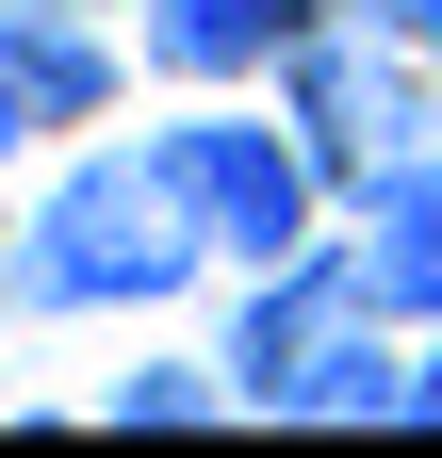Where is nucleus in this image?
Returning a JSON list of instances; mask_svg holds the SVG:
<instances>
[{
	"label": "nucleus",
	"mask_w": 442,
	"mask_h": 458,
	"mask_svg": "<svg viewBox=\"0 0 442 458\" xmlns=\"http://www.w3.org/2000/svg\"><path fill=\"white\" fill-rule=\"evenodd\" d=\"M344 17H377L394 49H442V0H344Z\"/></svg>",
	"instance_id": "10"
},
{
	"label": "nucleus",
	"mask_w": 442,
	"mask_h": 458,
	"mask_svg": "<svg viewBox=\"0 0 442 458\" xmlns=\"http://www.w3.org/2000/svg\"><path fill=\"white\" fill-rule=\"evenodd\" d=\"M410 66H426V49H394L377 17H311V33L279 49V114H295V148H311L344 197L426 131V82H410Z\"/></svg>",
	"instance_id": "3"
},
{
	"label": "nucleus",
	"mask_w": 442,
	"mask_h": 458,
	"mask_svg": "<svg viewBox=\"0 0 442 458\" xmlns=\"http://www.w3.org/2000/svg\"><path fill=\"white\" fill-rule=\"evenodd\" d=\"M344 278L377 327H442V114L361 181V229H344Z\"/></svg>",
	"instance_id": "4"
},
{
	"label": "nucleus",
	"mask_w": 442,
	"mask_h": 458,
	"mask_svg": "<svg viewBox=\"0 0 442 458\" xmlns=\"http://www.w3.org/2000/svg\"><path fill=\"white\" fill-rule=\"evenodd\" d=\"M0 82L33 98V131H82V114H115V49L66 0H0Z\"/></svg>",
	"instance_id": "7"
},
{
	"label": "nucleus",
	"mask_w": 442,
	"mask_h": 458,
	"mask_svg": "<svg viewBox=\"0 0 442 458\" xmlns=\"http://www.w3.org/2000/svg\"><path fill=\"white\" fill-rule=\"evenodd\" d=\"M17 148H33V98H17V82H0V181H17Z\"/></svg>",
	"instance_id": "12"
},
{
	"label": "nucleus",
	"mask_w": 442,
	"mask_h": 458,
	"mask_svg": "<svg viewBox=\"0 0 442 458\" xmlns=\"http://www.w3.org/2000/svg\"><path fill=\"white\" fill-rule=\"evenodd\" d=\"M213 410H230V377H197V360H148L115 393V426H213Z\"/></svg>",
	"instance_id": "9"
},
{
	"label": "nucleus",
	"mask_w": 442,
	"mask_h": 458,
	"mask_svg": "<svg viewBox=\"0 0 442 458\" xmlns=\"http://www.w3.org/2000/svg\"><path fill=\"white\" fill-rule=\"evenodd\" d=\"M394 410H410V344L377 327V311H344V327H327V360L279 393V426H394Z\"/></svg>",
	"instance_id": "8"
},
{
	"label": "nucleus",
	"mask_w": 442,
	"mask_h": 458,
	"mask_svg": "<svg viewBox=\"0 0 442 458\" xmlns=\"http://www.w3.org/2000/svg\"><path fill=\"white\" fill-rule=\"evenodd\" d=\"M327 17V0H148L132 17V49L164 82H279V49Z\"/></svg>",
	"instance_id": "6"
},
{
	"label": "nucleus",
	"mask_w": 442,
	"mask_h": 458,
	"mask_svg": "<svg viewBox=\"0 0 442 458\" xmlns=\"http://www.w3.org/2000/svg\"><path fill=\"white\" fill-rule=\"evenodd\" d=\"M148 164L181 181V213H197V246H213V262H295L311 229H327V164L295 148V114H246L230 82H213L197 114H164Z\"/></svg>",
	"instance_id": "2"
},
{
	"label": "nucleus",
	"mask_w": 442,
	"mask_h": 458,
	"mask_svg": "<svg viewBox=\"0 0 442 458\" xmlns=\"http://www.w3.org/2000/svg\"><path fill=\"white\" fill-rule=\"evenodd\" d=\"M394 426H442V327L410 344V410H394Z\"/></svg>",
	"instance_id": "11"
},
{
	"label": "nucleus",
	"mask_w": 442,
	"mask_h": 458,
	"mask_svg": "<svg viewBox=\"0 0 442 458\" xmlns=\"http://www.w3.org/2000/svg\"><path fill=\"white\" fill-rule=\"evenodd\" d=\"M344 311H361V278H344V246L311 229V246L262 262V295L230 311V393H246V410H279V393L327 360V327H344Z\"/></svg>",
	"instance_id": "5"
},
{
	"label": "nucleus",
	"mask_w": 442,
	"mask_h": 458,
	"mask_svg": "<svg viewBox=\"0 0 442 458\" xmlns=\"http://www.w3.org/2000/svg\"><path fill=\"white\" fill-rule=\"evenodd\" d=\"M197 262L213 246L148 148H82L17 213V311H164V295H197Z\"/></svg>",
	"instance_id": "1"
},
{
	"label": "nucleus",
	"mask_w": 442,
	"mask_h": 458,
	"mask_svg": "<svg viewBox=\"0 0 442 458\" xmlns=\"http://www.w3.org/2000/svg\"><path fill=\"white\" fill-rule=\"evenodd\" d=\"M0 295H17V229H0Z\"/></svg>",
	"instance_id": "13"
}]
</instances>
